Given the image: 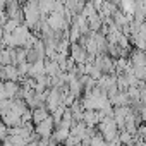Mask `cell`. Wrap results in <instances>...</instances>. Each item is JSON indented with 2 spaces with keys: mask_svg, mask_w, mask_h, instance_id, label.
<instances>
[{
  "mask_svg": "<svg viewBox=\"0 0 146 146\" xmlns=\"http://www.w3.org/2000/svg\"><path fill=\"white\" fill-rule=\"evenodd\" d=\"M53 131H55V122H53L52 115H50L45 122H41V124L35 125V132H36L41 139H50V137H52V134H53Z\"/></svg>",
  "mask_w": 146,
  "mask_h": 146,
  "instance_id": "obj_1",
  "label": "cell"
},
{
  "mask_svg": "<svg viewBox=\"0 0 146 146\" xmlns=\"http://www.w3.org/2000/svg\"><path fill=\"white\" fill-rule=\"evenodd\" d=\"M70 58L74 60V64L76 65H79V64H86V58H88V52L81 46V45H78V43H74V45H70Z\"/></svg>",
  "mask_w": 146,
  "mask_h": 146,
  "instance_id": "obj_2",
  "label": "cell"
},
{
  "mask_svg": "<svg viewBox=\"0 0 146 146\" xmlns=\"http://www.w3.org/2000/svg\"><path fill=\"white\" fill-rule=\"evenodd\" d=\"M2 90L5 91V95L9 96V100H14V98H17V95L21 91V86L16 81H4L2 83Z\"/></svg>",
  "mask_w": 146,
  "mask_h": 146,
  "instance_id": "obj_3",
  "label": "cell"
},
{
  "mask_svg": "<svg viewBox=\"0 0 146 146\" xmlns=\"http://www.w3.org/2000/svg\"><path fill=\"white\" fill-rule=\"evenodd\" d=\"M81 122H83L86 127H95V125H98V124H100L98 112H96V110H84Z\"/></svg>",
  "mask_w": 146,
  "mask_h": 146,
  "instance_id": "obj_4",
  "label": "cell"
},
{
  "mask_svg": "<svg viewBox=\"0 0 146 146\" xmlns=\"http://www.w3.org/2000/svg\"><path fill=\"white\" fill-rule=\"evenodd\" d=\"M60 67H58V64L55 62V60H48V58H45V76H48L50 79H53V78H57L58 74H60Z\"/></svg>",
  "mask_w": 146,
  "mask_h": 146,
  "instance_id": "obj_5",
  "label": "cell"
},
{
  "mask_svg": "<svg viewBox=\"0 0 146 146\" xmlns=\"http://www.w3.org/2000/svg\"><path fill=\"white\" fill-rule=\"evenodd\" d=\"M48 117H50V112L46 110V107H41V108L33 110V124H35V125H38V124L45 122Z\"/></svg>",
  "mask_w": 146,
  "mask_h": 146,
  "instance_id": "obj_6",
  "label": "cell"
},
{
  "mask_svg": "<svg viewBox=\"0 0 146 146\" xmlns=\"http://www.w3.org/2000/svg\"><path fill=\"white\" fill-rule=\"evenodd\" d=\"M19 79V72L16 65H5L4 67V81H16Z\"/></svg>",
  "mask_w": 146,
  "mask_h": 146,
  "instance_id": "obj_7",
  "label": "cell"
},
{
  "mask_svg": "<svg viewBox=\"0 0 146 146\" xmlns=\"http://www.w3.org/2000/svg\"><path fill=\"white\" fill-rule=\"evenodd\" d=\"M88 26H90V29H91L93 33H98V31L102 29V26H103V19H102V16H100V14L91 16V17L88 19Z\"/></svg>",
  "mask_w": 146,
  "mask_h": 146,
  "instance_id": "obj_8",
  "label": "cell"
},
{
  "mask_svg": "<svg viewBox=\"0 0 146 146\" xmlns=\"http://www.w3.org/2000/svg\"><path fill=\"white\" fill-rule=\"evenodd\" d=\"M81 36H83V35H81L79 26H78V24H70V28H69V41H70V45L78 43Z\"/></svg>",
  "mask_w": 146,
  "mask_h": 146,
  "instance_id": "obj_9",
  "label": "cell"
},
{
  "mask_svg": "<svg viewBox=\"0 0 146 146\" xmlns=\"http://www.w3.org/2000/svg\"><path fill=\"white\" fill-rule=\"evenodd\" d=\"M141 103L146 107V90H143V91H141Z\"/></svg>",
  "mask_w": 146,
  "mask_h": 146,
  "instance_id": "obj_10",
  "label": "cell"
},
{
  "mask_svg": "<svg viewBox=\"0 0 146 146\" xmlns=\"http://www.w3.org/2000/svg\"><path fill=\"white\" fill-rule=\"evenodd\" d=\"M76 146H83V144H81V143H79V144H76Z\"/></svg>",
  "mask_w": 146,
  "mask_h": 146,
  "instance_id": "obj_11",
  "label": "cell"
},
{
  "mask_svg": "<svg viewBox=\"0 0 146 146\" xmlns=\"http://www.w3.org/2000/svg\"><path fill=\"white\" fill-rule=\"evenodd\" d=\"M144 146H146V143H144Z\"/></svg>",
  "mask_w": 146,
  "mask_h": 146,
  "instance_id": "obj_12",
  "label": "cell"
}]
</instances>
